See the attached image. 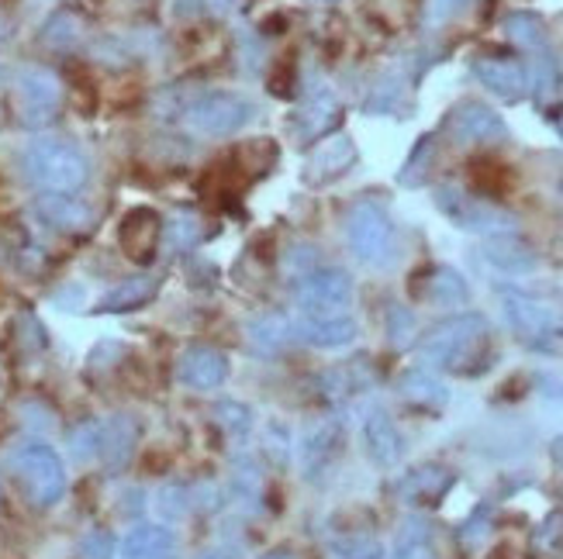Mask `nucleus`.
<instances>
[{"instance_id":"f257e3e1","label":"nucleus","mask_w":563,"mask_h":559,"mask_svg":"<svg viewBox=\"0 0 563 559\" xmlns=\"http://www.w3.org/2000/svg\"><path fill=\"white\" fill-rule=\"evenodd\" d=\"M419 353L426 362L450 373H481L487 367L492 353V322L477 311H463L453 318L429 328V335L419 343Z\"/></svg>"},{"instance_id":"f03ea898","label":"nucleus","mask_w":563,"mask_h":559,"mask_svg":"<svg viewBox=\"0 0 563 559\" xmlns=\"http://www.w3.org/2000/svg\"><path fill=\"white\" fill-rule=\"evenodd\" d=\"M21 166L24 177L45 193H77L90 177V163L84 149L66 138H35L24 149Z\"/></svg>"},{"instance_id":"7ed1b4c3","label":"nucleus","mask_w":563,"mask_h":559,"mask_svg":"<svg viewBox=\"0 0 563 559\" xmlns=\"http://www.w3.org/2000/svg\"><path fill=\"white\" fill-rule=\"evenodd\" d=\"M8 470L29 494L35 507H53L66 497V467L63 456L45 439H18L8 449Z\"/></svg>"},{"instance_id":"20e7f679","label":"nucleus","mask_w":563,"mask_h":559,"mask_svg":"<svg viewBox=\"0 0 563 559\" xmlns=\"http://www.w3.org/2000/svg\"><path fill=\"white\" fill-rule=\"evenodd\" d=\"M346 242L360 262L366 266H384L395 262L398 256V232L390 214L377 201H356L346 214Z\"/></svg>"},{"instance_id":"39448f33","label":"nucleus","mask_w":563,"mask_h":559,"mask_svg":"<svg viewBox=\"0 0 563 559\" xmlns=\"http://www.w3.org/2000/svg\"><path fill=\"white\" fill-rule=\"evenodd\" d=\"M256 104L246 93L239 90H205L187 104V125L208 135V138H222V135H235L253 121Z\"/></svg>"},{"instance_id":"423d86ee","label":"nucleus","mask_w":563,"mask_h":559,"mask_svg":"<svg viewBox=\"0 0 563 559\" xmlns=\"http://www.w3.org/2000/svg\"><path fill=\"white\" fill-rule=\"evenodd\" d=\"M294 301H298V318H335L350 314L353 304V280L339 266H318V270L294 280Z\"/></svg>"},{"instance_id":"0eeeda50","label":"nucleus","mask_w":563,"mask_h":559,"mask_svg":"<svg viewBox=\"0 0 563 559\" xmlns=\"http://www.w3.org/2000/svg\"><path fill=\"white\" fill-rule=\"evenodd\" d=\"M435 208L463 232H477L487 238L492 235H516V217L498 211L495 204H487L481 198H471V193H463L460 187H439Z\"/></svg>"},{"instance_id":"6e6552de","label":"nucleus","mask_w":563,"mask_h":559,"mask_svg":"<svg viewBox=\"0 0 563 559\" xmlns=\"http://www.w3.org/2000/svg\"><path fill=\"white\" fill-rule=\"evenodd\" d=\"M501 311L508 328L516 332L529 349H553L556 346V314L550 304L536 301L529 294H519V290H501Z\"/></svg>"},{"instance_id":"1a4fd4ad","label":"nucleus","mask_w":563,"mask_h":559,"mask_svg":"<svg viewBox=\"0 0 563 559\" xmlns=\"http://www.w3.org/2000/svg\"><path fill=\"white\" fill-rule=\"evenodd\" d=\"M18 114L24 125H45L53 121L63 101V83L56 80V72H48L42 66H29L18 72Z\"/></svg>"},{"instance_id":"9d476101","label":"nucleus","mask_w":563,"mask_h":559,"mask_svg":"<svg viewBox=\"0 0 563 559\" xmlns=\"http://www.w3.org/2000/svg\"><path fill=\"white\" fill-rule=\"evenodd\" d=\"M342 443H346V425L339 418H322L311 428H305L301 443H298V467L305 480H318L342 452Z\"/></svg>"},{"instance_id":"9b49d317","label":"nucleus","mask_w":563,"mask_h":559,"mask_svg":"<svg viewBox=\"0 0 563 559\" xmlns=\"http://www.w3.org/2000/svg\"><path fill=\"white\" fill-rule=\"evenodd\" d=\"M229 356L214 346H190L180 353L177 359V380L187 391H198V394H211L218 391L225 380H229Z\"/></svg>"},{"instance_id":"f8f14e48","label":"nucleus","mask_w":563,"mask_h":559,"mask_svg":"<svg viewBox=\"0 0 563 559\" xmlns=\"http://www.w3.org/2000/svg\"><path fill=\"white\" fill-rule=\"evenodd\" d=\"M446 132L460 145H471V142H498V138H505L508 135V125L501 121V114L492 111L487 104L463 101L460 108H453V114L446 121Z\"/></svg>"},{"instance_id":"ddd939ff","label":"nucleus","mask_w":563,"mask_h":559,"mask_svg":"<svg viewBox=\"0 0 563 559\" xmlns=\"http://www.w3.org/2000/svg\"><path fill=\"white\" fill-rule=\"evenodd\" d=\"M363 446H366V456H371L380 470H390V467H398L405 456V435L387 411L374 407V411H366V418H363Z\"/></svg>"},{"instance_id":"4468645a","label":"nucleus","mask_w":563,"mask_h":559,"mask_svg":"<svg viewBox=\"0 0 563 559\" xmlns=\"http://www.w3.org/2000/svg\"><path fill=\"white\" fill-rule=\"evenodd\" d=\"M474 77L492 93H498L501 101H511V104L522 101L529 93V69L519 59L481 56V59H474Z\"/></svg>"},{"instance_id":"2eb2a0df","label":"nucleus","mask_w":563,"mask_h":559,"mask_svg":"<svg viewBox=\"0 0 563 559\" xmlns=\"http://www.w3.org/2000/svg\"><path fill=\"white\" fill-rule=\"evenodd\" d=\"M453 483H456L453 470L439 467V463H426V467L411 470V473L401 480L398 494H401V501L411 504V507H435L439 501H443V497L453 491Z\"/></svg>"},{"instance_id":"dca6fc26","label":"nucleus","mask_w":563,"mask_h":559,"mask_svg":"<svg viewBox=\"0 0 563 559\" xmlns=\"http://www.w3.org/2000/svg\"><path fill=\"white\" fill-rule=\"evenodd\" d=\"M356 163V145L353 138L346 135H335V138H325L318 149L308 156V166H305V180L308 183H329L335 177H342L346 169Z\"/></svg>"},{"instance_id":"f3484780","label":"nucleus","mask_w":563,"mask_h":559,"mask_svg":"<svg viewBox=\"0 0 563 559\" xmlns=\"http://www.w3.org/2000/svg\"><path fill=\"white\" fill-rule=\"evenodd\" d=\"M118 559H177V536L169 525H135L118 546Z\"/></svg>"},{"instance_id":"a211bd4d","label":"nucleus","mask_w":563,"mask_h":559,"mask_svg":"<svg viewBox=\"0 0 563 559\" xmlns=\"http://www.w3.org/2000/svg\"><path fill=\"white\" fill-rule=\"evenodd\" d=\"M159 214L150 211V208H135L125 214V222H121L118 228V242H121V249H125V256L145 262L153 253H156V242H159Z\"/></svg>"},{"instance_id":"6ab92c4d","label":"nucleus","mask_w":563,"mask_h":559,"mask_svg":"<svg viewBox=\"0 0 563 559\" xmlns=\"http://www.w3.org/2000/svg\"><path fill=\"white\" fill-rule=\"evenodd\" d=\"M156 294H159V277H153V273H135V277L118 280L108 290V294L97 301V311H104V314L139 311V308L150 304V301H156Z\"/></svg>"},{"instance_id":"aec40b11","label":"nucleus","mask_w":563,"mask_h":559,"mask_svg":"<svg viewBox=\"0 0 563 559\" xmlns=\"http://www.w3.org/2000/svg\"><path fill=\"white\" fill-rule=\"evenodd\" d=\"M139 443V425L132 415H111L101 422V463L108 470H121L132 459Z\"/></svg>"},{"instance_id":"412c9836","label":"nucleus","mask_w":563,"mask_h":559,"mask_svg":"<svg viewBox=\"0 0 563 559\" xmlns=\"http://www.w3.org/2000/svg\"><path fill=\"white\" fill-rule=\"evenodd\" d=\"M484 259L495 266L501 273H511V277H526L532 273L536 266H540V256L532 253V246H526L522 238L516 235H492L484 242Z\"/></svg>"},{"instance_id":"4be33fe9","label":"nucleus","mask_w":563,"mask_h":559,"mask_svg":"<svg viewBox=\"0 0 563 559\" xmlns=\"http://www.w3.org/2000/svg\"><path fill=\"white\" fill-rule=\"evenodd\" d=\"M294 332L314 349H346L356 338V322H353V314H335V318H298L294 322Z\"/></svg>"},{"instance_id":"5701e85b","label":"nucleus","mask_w":563,"mask_h":559,"mask_svg":"<svg viewBox=\"0 0 563 559\" xmlns=\"http://www.w3.org/2000/svg\"><path fill=\"white\" fill-rule=\"evenodd\" d=\"M398 394L405 404L419 407V411H443L450 404V387L439 380L432 370H408L398 380Z\"/></svg>"},{"instance_id":"b1692460","label":"nucleus","mask_w":563,"mask_h":559,"mask_svg":"<svg viewBox=\"0 0 563 559\" xmlns=\"http://www.w3.org/2000/svg\"><path fill=\"white\" fill-rule=\"evenodd\" d=\"M419 298L435 304V308H463L471 301V287L453 266H435L419 283Z\"/></svg>"},{"instance_id":"393cba45","label":"nucleus","mask_w":563,"mask_h":559,"mask_svg":"<svg viewBox=\"0 0 563 559\" xmlns=\"http://www.w3.org/2000/svg\"><path fill=\"white\" fill-rule=\"evenodd\" d=\"M339 121V101L335 93L318 87L308 101L301 104V111L294 114V132H298L301 138H322L332 125Z\"/></svg>"},{"instance_id":"a878e982","label":"nucleus","mask_w":563,"mask_h":559,"mask_svg":"<svg viewBox=\"0 0 563 559\" xmlns=\"http://www.w3.org/2000/svg\"><path fill=\"white\" fill-rule=\"evenodd\" d=\"M390 559H435V532L426 518H405L395 532Z\"/></svg>"},{"instance_id":"bb28decb","label":"nucleus","mask_w":563,"mask_h":559,"mask_svg":"<svg viewBox=\"0 0 563 559\" xmlns=\"http://www.w3.org/2000/svg\"><path fill=\"white\" fill-rule=\"evenodd\" d=\"M229 501L235 507H242V512H260V501H263V473L260 467L253 463V459L242 456L239 463L232 467L229 473Z\"/></svg>"},{"instance_id":"cd10ccee","label":"nucleus","mask_w":563,"mask_h":559,"mask_svg":"<svg viewBox=\"0 0 563 559\" xmlns=\"http://www.w3.org/2000/svg\"><path fill=\"white\" fill-rule=\"evenodd\" d=\"M290 338H294V325L280 318V314H260L256 322H250V343L266 356L284 353L290 346Z\"/></svg>"},{"instance_id":"c85d7f7f","label":"nucleus","mask_w":563,"mask_h":559,"mask_svg":"<svg viewBox=\"0 0 563 559\" xmlns=\"http://www.w3.org/2000/svg\"><path fill=\"white\" fill-rule=\"evenodd\" d=\"M42 214L56 228H66V232H84V228H90V208L80 204L77 198H69V193H53V198H45L42 201Z\"/></svg>"},{"instance_id":"c756f323","label":"nucleus","mask_w":563,"mask_h":559,"mask_svg":"<svg viewBox=\"0 0 563 559\" xmlns=\"http://www.w3.org/2000/svg\"><path fill=\"white\" fill-rule=\"evenodd\" d=\"M329 559H387L384 546L371 532H342L329 539Z\"/></svg>"},{"instance_id":"7c9ffc66","label":"nucleus","mask_w":563,"mask_h":559,"mask_svg":"<svg viewBox=\"0 0 563 559\" xmlns=\"http://www.w3.org/2000/svg\"><path fill=\"white\" fill-rule=\"evenodd\" d=\"M505 32L508 38L522 45V48H547V24L540 14L532 11H516L505 18Z\"/></svg>"},{"instance_id":"2f4dec72","label":"nucleus","mask_w":563,"mask_h":559,"mask_svg":"<svg viewBox=\"0 0 563 559\" xmlns=\"http://www.w3.org/2000/svg\"><path fill=\"white\" fill-rule=\"evenodd\" d=\"M214 425L222 428L229 439L246 443V435L253 432V407L242 401H218L214 404Z\"/></svg>"},{"instance_id":"473e14b6","label":"nucleus","mask_w":563,"mask_h":559,"mask_svg":"<svg viewBox=\"0 0 563 559\" xmlns=\"http://www.w3.org/2000/svg\"><path fill=\"white\" fill-rule=\"evenodd\" d=\"M318 383L325 387V398L342 401V398H350V394L363 391V387H366V377H363V367H360V362H353V367H335V370H329Z\"/></svg>"},{"instance_id":"72a5a7b5","label":"nucleus","mask_w":563,"mask_h":559,"mask_svg":"<svg viewBox=\"0 0 563 559\" xmlns=\"http://www.w3.org/2000/svg\"><path fill=\"white\" fill-rule=\"evenodd\" d=\"M194 507V494L184 483H166V488L156 491V512L163 515V522H180Z\"/></svg>"},{"instance_id":"f704fd0d","label":"nucleus","mask_w":563,"mask_h":559,"mask_svg":"<svg viewBox=\"0 0 563 559\" xmlns=\"http://www.w3.org/2000/svg\"><path fill=\"white\" fill-rule=\"evenodd\" d=\"M263 452L271 459L274 467H287L290 456H294V439H290V428L284 422H266L263 428Z\"/></svg>"},{"instance_id":"c9c22d12","label":"nucleus","mask_w":563,"mask_h":559,"mask_svg":"<svg viewBox=\"0 0 563 559\" xmlns=\"http://www.w3.org/2000/svg\"><path fill=\"white\" fill-rule=\"evenodd\" d=\"M69 452L77 463H90L101 456V422H84L77 432L69 435Z\"/></svg>"},{"instance_id":"e433bc0d","label":"nucleus","mask_w":563,"mask_h":559,"mask_svg":"<svg viewBox=\"0 0 563 559\" xmlns=\"http://www.w3.org/2000/svg\"><path fill=\"white\" fill-rule=\"evenodd\" d=\"M536 77L529 80V87H536V97H540V104L553 101V97L560 93V66L550 53H543L540 59H536Z\"/></svg>"},{"instance_id":"4c0bfd02","label":"nucleus","mask_w":563,"mask_h":559,"mask_svg":"<svg viewBox=\"0 0 563 559\" xmlns=\"http://www.w3.org/2000/svg\"><path fill=\"white\" fill-rule=\"evenodd\" d=\"M318 266H322V259H318V249L308 246V242H301V246H294V249L284 256V273L290 277V283H294V280H301V277L311 273V270H318Z\"/></svg>"},{"instance_id":"58836bf2","label":"nucleus","mask_w":563,"mask_h":559,"mask_svg":"<svg viewBox=\"0 0 563 559\" xmlns=\"http://www.w3.org/2000/svg\"><path fill=\"white\" fill-rule=\"evenodd\" d=\"M387 335H390V346H411V335H415V314L401 304H390L387 311Z\"/></svg>"},{"instance_id":"ea45409f","label":"nucleus","mask_w":563,"mask_h":559,"mask_svg":"<svg viewBox=\"0 0 563 559\" xmlns=\"http://www.w3.org/2000/svg\"><path fill=\"white\" fill-rule=\"evenodd\" d=\"M205 238V228H201V217L194 214H180L174 217V225H169V242H174V249H194L198 242Z\"/></svg>"},{"instance_id":"a19ab883","label":"nucleus","mask_w":563,"mask_h":559,"mask_svg":"<svg viewBox=\"0 0 563 559\" xmlns=\"http://www.w3.org/2000/svg\"><path fill=\"white\" fill-rule=\"evenodd\" d=\"M118 556V543L108 528H93L80 539V559H114Z\"/></svg>"},{"instance_id":"79ce46f5","label":"nucleus","mask_w":563,"mask_h":559,"mask_svg":"<svg viewBox=\"0 0 563 559\" xmlns=\"http://www.w3.org/2000/svg\"><path fill=\"white\" fill-rule=\"evenodd\" d=\"M432 159V138L426 135L419 145H415V153H411V159L405 163V169H401V183H408V187H419L422 183V174H426V163Z\"/></svg>"},{"instance_id":"37998d69","label":"nucleus","mask_w":563,"mask_h":559,"mask_svg":"<svg viewBox=\"0 0 563 559\" xmlns=\"http://www.w3.org/2000/svg\"><path fill=\"white\" fill-rule=\"evenodd\" d=\"M398 101H401V87H398L395 80H380V83L374 87V97L366 101V111H380V114H387V111H395V108H398Z\"/></svg>"},{"instance_id":"c03bdc74","label":"nucleus","mask_w":563,"mask_h":559,"mask_svg":"<svg viewBox=\"0 0 563 559\" xmlns=\"http://www.w3.org/2000/svg\"><path fill=\"white\" fill-rule=\"evenodd\" d=\"M467 4H471V0H426V21L429 24H446Z\"/></svg>"},{"instance_id":"a18cd8bd","label":"nucleus","mask_w":563,"mask_h":559,"mask_svg":"<svg viewBox=\"0 0 563 559\" xmlns=\"http://www.w3.org/2000/svg\"><path fill=\"white\" fill-rule=\"evenodd\" d=\"M550 459H553V463L563 470V435H556V439H553V446H550Z\"/></svg>"},{"instance_id":"49530a36","label":"nucleus","mask_w":563,"mask_h":559,"mask_svg":"<svg viewBox=\"0 0 563 559\" xmlns=\"http://www.w3.org/2000/svg\"><path fill=\"white\" fill-rule=\"evenodd\" d=\"M232 4H235V0H208V8H211L214 14H229Z\"/></svg>"},{"instance_id":"de8ad7c7","label":"nucleus","mask_w":563,"mask_h":559,"mask_svg":"<svg viewBox=\"0 0 563 559\" xmlns=\"http://www.w3.org/2000/svg\"><path fill=\"white\" fill-rule=\"evenodd\" d=\"M201 559H235V556H232L229 549H208V552H205Z\"/></svg>"},{"instance_id":"09e8293b","label":"nucleus","mask_w":563,"mask_h":559,"mask_svg":"<svg viewBox=\"0 0 563 559\" xmlns=\"http://www.w3.org/2000/svg\"><path fill=\"white\" fill-rule=\"evenodd\" d=\"M263 559H298L294 552H287V549H274V552H266Z\"/></svg>"},{"instance_id":"8fccbe9b","label":"nucleus","mask_w":563,"mask_h":559,"mask_svg":"<svg viewBox=\"0 0 563 559\" xmlns=\"http://www.w3.org/2000/svg\"><path fill=\"white\" fill-rule=\"evenodd\" d=\"M322 4H335V0H322Z\"/></svg>"},{"instance_id":"3c124183","label":"nucleus","mask_w":563,"mask_h":559,"mask_svg":"<svg viewBox=\"0 0 563 559\" xmlns=\"http://www.w3.org/2000/svg\"><path fill=\"white\" fill-rule=\"evenodd\" d=\"M560 135H563V121H560Z\"/></svg>"}]
</instances>
